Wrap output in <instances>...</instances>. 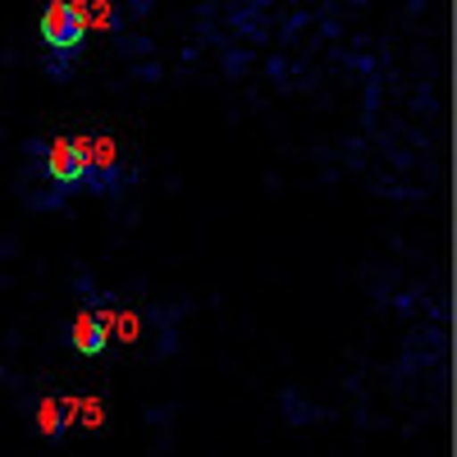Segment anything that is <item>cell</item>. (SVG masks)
<instances>
[{
	"label": "cell",
	"instance_id": "obj_1",
	"mask_svg": "<svg viewBox=\"0 0 457 457\" xmlns=\"http://www.w3.org/2000/svg\"><path fill=\"white\" fill-rule=\"evenodd\" d=\"M83 37H87V5L83 0H51L46 14H42V42L55 55H73V51H83Z\"/></svg>",
	"mask_w": 457,
	"mask_h": 457
},
{
	"label": "cell",
	"instance_id": "obj_2",
	"mask_svg": "<svg viewBox=\"0 0 457 457\" xmlns=\"http://www.w3.org/2000/svg\"><path fill=\"white\" fill-rule=\"evenodd\" d=\"M87 146L92 137H55L46 151V174L55 183H87Z\"/></svg>",
	"mask_w": 457,
	"mask_h": 457
},
{
	"label": "cell",
	"instance_id": "obj_3",
	"mask_svg": "<svg viewBox=\"0 0 457 457\" xmlns=\"http://www.w3.org/2000/svg\"><path fill=\"white\" fill-rule=\"evenodd\" d=\"M110 325H114L110 312H105V316L83 312L79 320H73V348H79L83 357H101V353H105V338H110Z\"/></svg>",
	"mask_w": 457,
	"mask_h": 457
},
{
	"label": "cell",
	"instance_id": "obj_4",
	"mask_svg": "<svg viewBox=\"0 0 457 457\" xmlns=\"http://www.w3.org/2000/svg\"><path fill=\"white\" fill-rule=\"evenodd\" d=\"M79 416H83V426H101L105 421V411H101V398H79Z\"/></svg>",
	"mask_w": 457,
	"mask_h": 457
},
{
	"label": "cell",
	"instance_id": "obj_5",
	"mask_svg": "<svg viewBox=\"0 0 457 457\" xmlns=\"http://www.w3.org/2000/svg\"><path fill=\"white\" fill-rule=\"evenodd\" d=\"M120 334H124V343H133V334H137V316H120Z\"/></svg>",
	"mask_w": 457,
	"mask_h": 457
}]
</instances>
